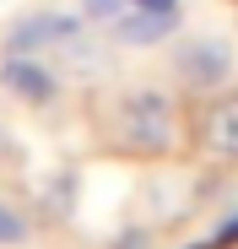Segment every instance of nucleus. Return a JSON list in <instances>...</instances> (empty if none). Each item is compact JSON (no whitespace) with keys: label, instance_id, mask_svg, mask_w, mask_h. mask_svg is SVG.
<instances>
[{"label":"nucleus","instance_id":"nucleus-13","mask_svg":"<svg viewBox=\"0 0 238 249\" xmlns=\"http://www.w3.org/2000/svg\"><path fill=\"white\" fill-rule=\"evenodd\" d=\"M141 11H157V17H179V0H130Z\"/></svg>","mask_w":238,"mask_h":249},{"label":"nucleus","instance_id":"nucleus-11","mask_svg":"<svg viewBox=\"0 0 238 249\" xmlns=\"http://www.w3.org/2000/svg\"><path fill=\"white\" fill-rule=\"evenodd\" d=\"M0 244H27V217L17 212V206H6V200H0Z\"/></svg>","mask_w":238,"mask_h":249},{"label":"nucleus","instance_id":"nucleus-4","mask_svg":"<svg viewBox=\"0 0 238 249\" xmlns=\"http://www.w3.org/2000/svg\"><path fill=\"white\" fill-rule=\"evenodd\" d=\"M76 27H82V17H65V11L38 6V11H27L22 22H11V33H6V54H54Z\"/></svg>","mask_w":238,"mask_h":249},{"label":"nucleus","instance_id":"nucleus-1","mask_svg":"<svg viewBox=\"0 0 238 249\" xmlns=\"http://www.w3.org/2000/svg\"><path fill=\"white\" fill-rule=\"evenodd\" d=\"M103 124V141L119 152V157H141V162H157L179 146V130H184V114L168 92L157 87H125L114 92L108 108L98 114Z\"/></svg>","mask_w":238,"mask_h":249},{"label":"nucleus","instance_id":"nucleus-6","mask_svg":"<svg viewBox=\"0 0 238 249\" xmlns=\"http://www.w3.org/2000/svg\"><path fill=\"white\" fill-rule=\"evenodd\" d=\"M189 206H195V195L184 190V174H146V206H141L146 228H163V222L189 217Z\"/></svg>","mask_w":238,"mask_h":249},{"label":"nucleus","instance_id":"nucleus-8","mask_svg":"<svg viewBox=\"0 0 238 249\" xmlns=\"http://www.w3.org/2000/svg\"><path fill=\"white\" fill-rule=\"evenodd\" d=\"M54 60L70 65V71H82V76H108V49H103V38H92L87 27H76L65 44L54 49Z\"/></svg>","mask_w":238,"mask_h":249},{"label":"nucleus","instance_id":"nucleus-9","mask_svg":"<svg viewBox=\"0 0 238 249\" xmlns=\"http://www.w3.org/2000/svg\"><path fill=\"white\" fill-rule=\"evenodd\" d=\"M184 249H238V212H233V217H222L206 238H195V244H184Z\"/></svg>","mask_w":238,"mask_h":249},{"label":"nucleus","instance_id":"nucleus-5","mask_svg":"<svg viewBox=\"0 0 238 249\" xmlns=\"http://www.w3.org/2000/svg\"><path fill=\"white\" fill-rule=\"evenodd\" d=\"M0 87H6L11 98H22V103H33V108H49L60 98V71L44 65V54H6Z\"/></svg>","mask_w":238,"mask_h":249},{"label":"nucleus","instance_id":"nucleus-12","mask_svg":"<svg viewBox=\"0 0 238 249\" xmlns=\"http://www.w3.org/2000/svg\"><path fill=\"white\" fill-rule=\"evenodd\" d=\"M108 249H152V228H146V222H130V228L119 233Z\"/></svg>","mask_w":238,"mask_h":249},{"label":"nucleus","instance_id":"nucleus-2","mask_svg":"<svg viewBox=\"0 0 238 249\" xmlns=\"http://www.w3.org/2000/svg\"><path fill=\"white\" fill-rule=\"evenodd\" d=\"M195 152L206 162H238V92H217L195 108Z\"/></svg>","mask_w":238,"mask_h":249},{"label":"nucleus","instance_id":"nucleus-3","mask_svg":"<svg viewBox=\"0 0 238 249\" xmlns=\"http://www.w3.org/2000/svg\"><path fill=\"white\" fill-rule=\"evenodd\" d=\"M173 71H179L184 87L217 92L222 81L233 76V49L222 44V38H184V44L173 49Z\"/></svg>","mask_w":238,"mask_h":249},{"label":"nucleus","instance_id":"nucleus-10","mask_svg":"<svg viewBox=\"0 0 238 249\" xmlns=\"http://www.w3.org/2000/svg\"><path fill=\"white\" fill-rule=\"evenodd\" d=\"M125 11H130V0H82V22H98V27H108Z\"/></svg>","mask_w":238,"mask_h":249},{"label":"nucleus","instance_id":"nucleus-7","mask_svg":"<svg viewBox=\"0 0 238 249\" xmlns=\"http://www.w3.org/2000/svg\"><path fill=\"white\" fill-rule=\"evenodd\" d=\"M173 27H179V17H157V11H141V6H130L125 17L108 22V33H114L119 49H152V44H163Z\"/></svg>","mask_w":238,"mask_h":249}]
</instances>
